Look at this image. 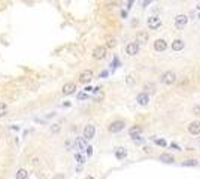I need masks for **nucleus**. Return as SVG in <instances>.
Listing matches in <instances>:
<instances>
[{
	"instance_id": "f257e3e1",
	"label": "nucleus",
	"mask_w": 200,
	"mask_h": 179,
	"mask_svg": "<svg viewBox=\"0 0 200 179\" xmlns=\"http://www.w3.org/2000/svg\"><path fill=\"white\" fill-rule=\"evenodd\" d=\"M175 81H176V75L172 70H167L161 75V82L166 84V85H172V84H175Z\"/></svg>"
},
{
	"instance_id": "f03ea898",
	"label": "nucleus",
	"mask_w": 200,
	"mask_h": 179,
	"mask_svg": "<svg viewBox=\"0 0 200 179\" xmlns=\"http://www.w3.org/2000/svg\"><path fill=\"white\" fill-rule=\"evenodd\" d=\"M108 55V48L106 46H96L93 51V58L94 60H103Z\"/></svg>"
},
{
	"instance_id": "7ed1b4c3",
	"label": "nucleus",
	"mask_w": 200,
	"mask_h": 179,
	"mask_svg": "<svg viewBox=\"0 0 200 179\" xmlns=\"http://www.w3.org/2000/svg\"><path fill=\"white\" fill-rule=\"evenodd\" d=\"M82 136L87 139V140H91V139L96 136V127H94L93 124H87L85 127H84Z\"/></svg>"
},
{
	"instance_id": "20e7f679",
	"label": "nucleus",
	"mask_w": 200,
	"mask_h": 179,
	"mask_svg": "<svg viewBox=\"0 0 200 179\" xmlns=\"http://www.w3.org/2000/svg\"><path fill=\"white\" fill-rule=\"evenodd\" d=\"M125 123L124 121H121V119H117V121H112L109 124V127H108V130L110 131V133H118V131H121L123 128H124Z\"/></svg>"
},
{
	"instance_id": "39448f33",
	"label": "nucleus",
	"mask_w": 200,
	"mask_h": 179,
	"mask_svg": "<svg viewBox=\"0 0 200 179\" xmlns=\"http://www.w3.org/2000/svg\"><path fill=\"white\" fill-rule=\"evenodd\" d=\"M93 76H94L93 70H84V72H81V73H79L78 81H79L81 84H88V82H91Z\"/></svg>"
},
{
	"instance_id": "423d86ee",
	"label": "nucleus",
	"mask_w": 200,
	"mask_h": 179,
	"mask_svg": "<svg viewBox=\"0 0 200 179\" xmlns=\"http://www.w3.org/2000/svg\"><path fill=\"white\" fill-rule=\"evenodd\" d=\"M75 91H76V84H73V82H66L61 87L63 96H70V94H73Z\"/></svg>"
},
{
	"instance_id": "0eeeda50",
	"label": "nucleus",
	"mask_w": 200,
	"mask_h": 179,
	"mask_svg": "<svg viewBox=\"0 0 200 179\" xmlns=\"http://www.w3.org/2000/svg\"><path fill=\"white\" fill-rule=\"evenodd\" d=\"M125 52H127V55H130V57H134L139 52V43L138 42H130L125 46Z\"/></svg>"
},
{
	"instance_id": "6e6552de",
	"label": "nucleus",
	"mask_w": 200,
	"mask_h": 179,
	"mask_svg": "<svg viewBox=\"0 0 200 179\" xmlns=\"http://www.w3.org/2000/svg\"><path fill=\"white\" fill-rule=\"evenodd\" d=\"M146 24H148V27L151 28V30H157L161 26V20H160L159 17H149L148 21H146Z\"/></svg>"
},
{
	"instance_id": "1a4fd4ad",
	"label": "nucleus",
	"mask_w": 200,
	"mask_h": 179,
	"mask_svg": "<svg viewBox=\"0 0 200 179\" xmlns=\"http://www.w3.org/2000/svg\"><path fill=\"white\" fill-rule=\"evenodd\" d=\"M136 102H138L140 106H146V104L149 103V94L148 93H139L138 97H136Z\"/></svg>"
},
{
	"instance_id": "9d476101",
	"label": "nucleus",
	"mask_w": 200,
	"mask_h": 179,
	"mask_svg": "<svg viewBox=\"0 0 200 179\" xmlns=\"http://www.w3.org/2000/svg\"><path fill=\"white\" fill-rule=\"evenodd\" d=\"M154 49L157 51V52H163L167 49V42L164 39H157V41L154 42Z\"/></svg>"
},
{
	"instance_id": "9b49d317",
	"label": "nucleus",
	"mask_w": 200,
	"mask_h": 179,
	"mask_svg": "<svg viewBox=\"0 0 200 179\" xmlns=\"http://www.w3.org/2000/svg\"><path fill=\"white\" fill-rule=\"evenodd\" d=\"M149 41V35H148V31H138V35H136V42L140 43V45H144L146 42Z\"/></svg>"
},
{
	"instance_id": "f8f14e48",
	"label": "nucleus",
	"mask_w": 200,
	"mask_h": 179,
	"mask_svg": "<svg viewBox=\"0 0 200 179\" xmlns=\"http://www.w3.org/2000/svg\"><path fill=\"white\" fill-rule=\"evenodd\" d=\"M187 22H188L187 15L179 14V15H176V17H175V24H176V27H184Z\"/></svg>"
},
{
	"instance_id": "ddd939ff",
	"label": "nucleus",
	"mask_w": 200,
	"mask_h": 179,
	"mask_svg": "<svg viewBox=\"0 0 200 179\" xmlns=\"http://www.w3.org/2000/svg\"><path fill=\"white\" fill-rule=\"evenodd\" d=\"M188 131L191 134H194V136L200 134V121H193L191 124L188 125Z\"/></svg>"
},
{
	"instance_id": "4468645a",
	"label": "nucleus",
	"mask_w": 200,
	"mask_h": 179,
	"mask_svg": "<svg viewBox=\"0 0 200 179\" xmlns=\"http://www.w3.org/2000/svg\"><path fill=\"white\" fill-rule=\"evenodd\" d=\"M184 46H185V43H184V41H181V39H175V41L172 42V49L173 51H182Z\"/></svg>"
},
{
	"instance_id": "2eb2a0df",
	"label": "nucleus",
	"mask_w": 200,
	"mask_h": 179,
	"mask_svg": "<svg viewBox=\"0 0 200 179\" xmlns=\"http://www.w3.org/2000/svg\"><path fill=\"white\" fill-rule=\"evenodd\" d=\"M140 133H142V128H140L139 125H134V127H131L130 130H129V134H130V138H133V139H138Z\"/></svg>"
},
{
	"instance_id": "dca6fc26",
	"label": "nucleus",
	"mask_w": 200,
	"mask_h": 179,
	"mask_svg": "<svg viewBox=\"0 0 200 179\" xmlns=\"http://www.w3.org/2000/svg\"><path fill=\"white\" fill-rule=\"evenodd\" d=\"M85 140L87 139L84 138H76V140H75V148L76 149H87V146H85Z\"/></svg>"
},
{
	"instance_id": "f3484780",
	"label": "nucleus",
	"mask_w": 200,
	"mask_h": 179,
	"mask_svg": "<svg viewBox=\"0 0 200 179\" xmlns=\"http://www.w3.org/2000/svg\"><path fill=\"white\" fill-rule=\"evenodd\" d=\"M28 178V172L26 169H18L15 173V179H27Z\"/></svg>"
},
{
	"instance_id": "a211bd4d",
	"label": "nucleus",
	"mask_w": 200,
	"mask_h": 179,
	"mask_svg": "<svg viewBox=\"0 0 200 179\" xmlns=\"http://www.w3.org/2000/svg\"><path fill=\"white\" fill-rule=\"evenodd\" d=\"M160 160H161L163 163H167V164H170V163H173V161H175L172 155H170V154H167V152H163V154L160 155Z\"/></svg>"
},
{
	"instance_id": "6ab92c4d",
	"label": "nucleus",
	"mask_w": 200,
	"mask_h": 179,
	"mask_svg": "<svg viewBox=\"0 0 200 179\" xmlns=\"http://www.w3.org/2000/svg\"><path fill=\"white\" fill-rule=\"evenodd\" d=\"M115 155H117V158L118 160H123L127 155V151H125V148H117V151H115Z\"/></svg>"
},
{
	"instance_id": "aec40b11",
	"label": "nucleus",
	"mask_w": 200,
	"mask_h": 179,
	"mask_svg": "<svg viewBox=\"0 0 200 179\" xmlns=\"http://www.w3.org/2000/svg\"><path fill=\"white\" fill-rule=\"evenodd\" d=\"M115 45H117V41H115L114 37H108V41H106V48H115Z\"/></svg>"
},
{
	"instance_id": "412c9836",
	"label": "nucleus",
	"mask_w": 200,
	"mask_h": 179,
	"mask_svg": "<svg viewBox=\"0 0 200 179\" xmlns=\"http://www.w3.org/2000/svg\"><path fill=\"white\" fill-rule=\"evenodd\" d=\"M7 112V106L5 103H0V117H5Z\"/></svg>"
},
{
	"instance_id": "4be33fe9",
	"label": "nucleus",
	"mask_w": 200,
	"mask_h": 179,
	"mask_svg": "<svg viewBox=\"0 0 200 179\" xmlns=\"http://www.w3.org/2000/svg\"><path fill=\"white\" fill-rule=\"evenodd\" d=\"M182 166H197V161L196 160H185V161H182Z\"/></svg>"
},
{
	"instance_id": "5701e85b",
	"label": "nucleus",
	"mask_w": 200,
	"mask_h": 179,
	"mask_svg": "<svg viewBox=\"0 0 200 179\" xmlns=\"http://www.w3.org/2000/svg\"><path fill=\"white\" fill-rule=\"evenodd\" d=\"M155 143L159 145V146H163V148L167 146V142H166L164 139H155Z\"/></svg>"
},
{
	"instance_id": "b1692460",
	"label": "nucleus",
	"mask_w": 200,
	"mask_h": 179,
	"mask_svg": "<svg viewBox=\"0 0 200 179\" xmlns=\"http://www.w3.org/2000/svg\"><path fill=\"white\" fill-rule=\"evenodd\" d=\"M144 90H146L145 93H148V91H154V90H155V85H154V84H146L145 87H144Z\"/></svg>"
},
{
	"instance_id": "393cba45",
	"label": "nucleus",
	"mask_w": 200,
	"mask_h": 179,
	"mask_svg": "<svg viewBox=\"0 0 200 179\" xmlns=\"http://www.w3.org/2000/svg\"><path fill=\"white\" fill-rule=\"evenodd\" d=\"M125 82L129 84V85H133V84H134V78H133V75H129V76H127Z\"/></svg>"
},
{
	"instance_id": "a878e982",
	"label": "nucleus",
	"mask_w": 200,
	"mask_h": 179,
	"mask_svg": "<svg viewBox=\"0 0 200 179\" xmlns=\"http://www.w3.org/2000/svg\"><path fill=\"white\" fill-rule=\"evenodd\" d=\"M75 158L78 160V163H79V164H82V163H84V157L81 155V154H76V155H75Z\"/></svg>"
},
{
	"instance_id": "bb28decb",
	"label": "nucleus",
	"mask_w": 200,
	"mask_h": 179,
	"mask_svg": "<svg viewBox=\"0 0 200 179\" xmlns=\"http://www.w3.org/2000/svg\"><path fill=\"white\" fill-rule=\"evenodd\" d=\"M87 94H85V93H79V94H78V99H79V100H85V99H87Z\"/></svg>"
},
{
	"instance_id": "cd10ccee",
	"label": "nucleus",
	"mask_w": 200,
	"mask_h": 179,
	"mask_svg": "<svg viewBox=\"0 0 200 179\" xmlns=\"http://www.w3.org/2000/svg\"><path fill=\"white\" fill-rule=\"evenodd\" d=\"M170 146H172L173 149H176V151H181V148H179V145H176V143H175V142H173V143H170Z\"/></svg>"
},
{
	"instance_id": "c85d7f7f",
	"label": "nucleus",
	"mask_w": 200,
	"mask_h": 179,
	"mask_svg": "<svg viewBox=\"0 0 200 179\" xmlns=\"http://www.w3.org/2000/svg\"><path fill=\"white\" fill-rule=\"evenodd\" d=\"M193 112H194V115H199L200 108H199V106H194V108H193Z\"/></svg>"
},
{
	"instance_id": "c756f323",
	"label": "nucleus",
	"mask_w": 200,
	"mask_h": 179,
	"mask_svg": "<svg viewBox=\"0 0 200 179\" xmlns=\"http://www.w3.org/2000/svg\"><path fill=\"white\" fill-rule=\"evenodd\" d=\"M87 154H88V157H91V154H93V146H87Z\"/></svg>"
},
{
	"instance_id": "7c9ffc66",
	"label": "nucleus",
	"mask_w": 200,
	"mask_h": 179,
	"mask_svg": "<svg viewBox=\"0 0 200 179\" xmlns=\"http://www.w3.org/2000/svg\"><path fill=\"white\" fill-rule=\"evenodd\" d=\"M151 2H152V0H144V7H146L149 3H151Z\"/></svg>"
},
{
	"instance_id": "2f4dec72",
	"label": "nucleus",
	"mask_w": 200,
	"mask_h": 179,
	"mask_svg": "<svg viewBox=\"0 0 200 179\" xmlns=\"http://www.w3.org/2000/svg\"><path fill=\"white\" fill-rule=\"evenodd\" d=\"M121 17L125 18V17H127V11H121Z\"/></svg>"
},
{
	"instance_id": "473e14b6",
	"label": "nucleus",
	"mask_w": 200,
	"mask_h": 179,
	"mask_svg": "<svg viewBox=\"0 0 200 179\" xmlns=\"http://www.w3.org/2000/svg\"><path fill=\"white\" fill-rule=\"evenodd\" d=\"M131 5H133V0H129V6H127V9H130Z\"/></svg>"
},
{
	"instance_id": "72a5a7b5",
	"label": "nucleus",
	"mask_w": 200,
	"mask_h": 179,
	"mask_svg": "<svg viewBox=\"0 0 200 179\" xmlns=\"http://www.w3.org/2000/svg\"><path fill=\"white\" fill-rule=\"evenodd\" d=\"M54 179H63V175H57V176H54Z\"/></svg>"
},
{
	"instance_id": "f704fd0d",
	"label": "nucleus",
	"mask_w": 200,
	"mask_h": 179,
	"mask_svg": "<svg viewBox=\"0 0 200 179\" xmlns=\"http://www.w3.org/2000/svg\"><path fill=\"white\" fill-rule=\"evenodd\" d=\"M87 179H94V178H93V176H88V178H87Z\"/></svg>"
}]
</instances>
